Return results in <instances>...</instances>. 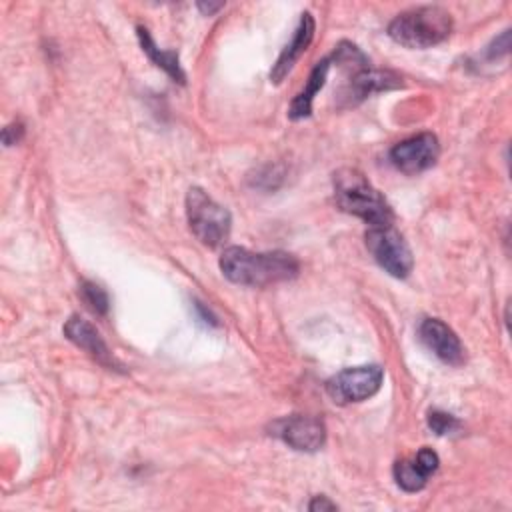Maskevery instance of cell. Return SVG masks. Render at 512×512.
I'll return each mask as SVG.
<instances>
[{
	"label": "cell",
	"mask_w": 512,
	"mask_h": 512,
	"mask_svg": "<svg viewBox=\"0 0 512 512\" xmlns=\"http://www.w3.org/2000/svg\"><path fill=\"white\" fill-rule=\"evenodd\" d=\"M222 274L240 286H268L286 282L298 276L300 262L296 256L274 250V252H252L240 246L224 248L220 256Z\"/></svg>",
	"instance_id": "cell-1"
},
{
	"label": "cell",
	"mask_w": 512,
	"mask_h": 512,
	"mask_svg": "<svg viewBox=\"0 0 512 512\" xmlns=\"http://www.w3.org/2000/svg\"><path fill=\"white\" fill-rule=\"evenodd\" d=\"M336 204L370 226H390L394 220L386 198L356 168H342L334 174Z\"/></svg>",
	"instance_id": "cell-2"
},
{
	"label": "cell",
	"mask_w": 512,
	"mask_h": 512,
	"mask_svg": "<svg viewBox=\"0 0 512 512\" xmlns=\"http://www.w3.org/2000/svg\"><path fill=\"white\" fill-rule=\"evenodd\" d=\"M452 32V16L440 6H418L400 12L388 26V36L406 48H430Z\"/></svg>",
	"instance_id": "cell-3"
},
{
	"label": "cell",
	"mask_w": 512,
	"mask_h": 512,
	"mask_svg": "<svg viewBox=\"0 0 512 512\" xmlns=\"http://www.w3.org/2000/svg\"><path fill=\"white\" fill-rule=\"evenodd\" d=\"M186 218L192 234L210 248L220 246L232 226L230 212L212 200L202 188L194 186L186 194Z\"/></svg>",
	"instance_id": "cell-4"
},
{
	"label": "cell",
	"mask_w": 512,
	"mask_h": 512,
	"mask_svg": "<svg viewBox=\"0 0 512 512\" xmlns=\"http://www.w3.org/2000/svg\"><path fill=\"white\" fill-rule=\"evenodd\" d=\"M366 248L372 258L394 278H406L412 272L414 258L404 236L390 226H370L366 232Z\"/></svg>",
	"instance_id": "cell-5"
},
{
	"label": "cell",
	"mask_w": 512,
	"mask_h": 512,
	"mask_svg": "<svg viewBox=\"0 0 512 512\" xmlns=\"http://www.w3.org/2000/svg\"><path fill=\"white\" fill-rule=\"evenodd\" d=\"M384 380V370L378 364L344 368L326 382V392L336 404L362 402L374 396Z\"/></svg>",
	"instance_id": "cell-6"
},
{
	"label": "cell",
	"mask_w": 512,
	"mask_h": 512,
	"mask_svg": "<svg viewBox=\"0 0 512 512\" xmlns=\"http://www.w3.org/2000/svg\"><path fill=\"white\" fill-rule=\"evenodd\" d=\"M270 434L286 442L290 448L300 452H316L326 442V426L322 420L314 416H286L274 420L270 426Z\"/></svg>",
	"instance_id": "cell-7"
},
{
	"label": "cell",
	"mask_w": 512,
	"mask_h": 512,
	"mask_svg": "<svg viewBox=\"0 0 512 512\" xmlns=\"http://www.w3.org/2000/svg\"><path fill=\"white\" fill-rule=\"evenodd\" d=\"M440 154L438 138L432 132H420L410 136L390 150V162L404 174H418L428 170Z\"/></svg>",
	"instance_id": "cell-8"
},
{
	"label": "cell",
	"mask_w": 512,
	"mask_h": 512,
	"mask_svg": "<svg viewBox=\"0 0 512 512\" xmlns=\"http://www.w3.org/2000/svg\"><path fill=\"white\" fill-rule=\"evenodd\" d=\"M422 344L444 364L460 366L464 364V346L456 332L438 318H424L418 326Z\"/></svg>",
	"instance_id": "cell-9"
},
{
	"label": "cell",
	"mask_w": 512,
	"mask_h": 512,
	"mask_svg": "<svg viewBox=\"0 0 512 512\" xmlns=\"http://www.w3.org/2000/svg\"><path fill=\"white\" fill-rule=\"evenodd\" d=\"M440 458L432 448H420L414 458L398 460L392 468L396 484L404 492H418L426 486L428 478L438 470Z\"/></svg>",
	"instance_id": "cell-10"
},
{
	"label": "cell",
	"mask_w": 512,
	"mask_h": 512,
	"mask_svg": "<svg viewBox=\"0 0 512 512\" xmlns=\"http://www.w3.org/2000/svg\"><path fill=\"white\" fill-rule=\"evenodd\" d=\"M64 334L70 342H74L78 348H82L86 354H90L98 364L106 368H120V364L114 360L112 352L108 350L106 342L98 334V330L80 316H70L64 324Z\"/></svg>",
	"instance_id": "cell-11"
},
{
	"label": "cell",
	"mask_w": 512,
	"mask_h": 512,
	"mask_svg": "<svg viewBox=\"0 0 512 512\" xmlns=\"http://www.w3.org/2000/svg\"><path fill=\"white\" fill-rule=\"evenodd\" d=\"M314 30H316V24H314L312 14L304 12L296 30H294L292 40L284 46V50L280 52L278 60L274 62V66L270 70V82L272 84H280L288 76V72L294 68V64L300 60V56L310 46V42L314 38Z\"/></svg>",
	"instance_id": "cell-12"
},
{
	"label": "cell",
	"mask_w": 512,
	"mask_h": 512,
	"mask_svg": "<svg viewBox=\"0 0 512 512\" xmlns=\"http://www.w3.org/2000/svg\"><path fill=\"white\" fill-rule=\"evenodd\" d=\"M402 86V78L396 76L390 70H374V68H364L354 74H350V82L344 88V96L348 104H356L364 100L366 96L382 90H394Z\"/></svg>",
	"instance_id": "cell-13"
},
{
	"label": "cell",
	"mask_w": 512,
	"mask_h": 512,
	"mask_svg": "<svg viewBox=\"0 0 512 512\" xmlns=\"http://www.w3.org/2000/svg\"><path fill=\"white\" fill-rule=\"evenodd\" d=\"M328 68H330V58H324L320 60L314 70L310 72V78H308V84L306 88L292 100L290 104V110H288V116L292 120H300V118H306L310 116L312 112V100L314 96L320 92V88L324 86L326 82V76H328Z\"/></svg>",
	"instance_id": "cell-14"
},
{
	"label": "cell",
	"mask_w": 512,
	"mask_h": 512,
	"mask_svg": "<svg viewBox=\"0 0 512 512\" xmlns=\"http://www.w3.org/2000/svg\"><path fill=\"white\" fill-rule=\"evenodd\" d=\"M136 34H138L140 46H142V50L148 54V58H150L158 68H162L174 82L184 84V78H186V76H184V72H182V68H180L178 52H176V50H160V48L154 44L150 32H148L144 26H138V28H136Z\"/></svg>",
	"instance_id": "cell-15"
},
{
	"label": "cell",
	"mask_w": 512,
	"mask_h": 512,
	"mask_svg": "<svg viewBox=\"0 0 512 512\" xmlns=\"http://www.w3.org/2000/svg\"><path fill=\"white\" fill-rule=\"evenodd\" d=\"M80 298L86 304V308L92 310L98 316H104L108 312V308H110V300H108L106 290L102 286H98L96 282L84 280L80 284Z\"/></svg>",
	"instance_id": "cell-16"
},
{
	"label": "cell",
	"mask_w": 512,
	"mask_h": 512,
	"mask_svg": "<svg viewBox=\"0 0 512 512\" xmlns=\"http://www.w3.org/2000/svg\"><path fill=\"white\" fill-rule=\"evenodd\" d=\"M428 426L432 432H436L438 436L450 434L454 430L460 428V420L448 412H440V410H432L428 414Z\"/></svg>",
	"instance_id": "cell-17"
},
{
	"label": "cell",
	"mask_w": 512,
	"mask_h": 512,
	"mask_svg": "<svg viewBox=\"0 0 512 512\" xmlns=\"http://www.w3.org/2000/svg\"><path fill=\"white\" fill-rule=\"evenodd\" d=\"M22 134H24V128H22L20 122H18V124H10V126L4 128L2 140H4L6 146H12V144H16V142L22 138Z\"/></svg>",
	"instance_id": "cell-18"
},
{
	"label": "cell",
	"mask_w": 512,
	"mask_h": 512,
	"mask_svg": "<svg viewBox=\"0 0 512 512\" xmlns=\"http://www.w3.org/2000/svg\"><path fill=\"white\" fill-rule=\"evenodd\" d=\"M336 508H338V506H336L334 502H330L328 496H314L312 502L308 504V510H310V512H318V510L324 512V510H336Z\"/></svg>",
	"instance_id": "cell-19"
},
{
	"label": "cell",
	"mask_w": 512,
	"mask_h": 512,
	"mask_svg": "<svg viewBox=\"0 0 512 512\" xmlns=\"http://www.w3.org/2000/svg\"><path fill=\"white\" fill-rule=\"evenodd\" d=\"M222 6H224V4H204V2H200V4H198V8H200L204 14H208V16H210V14H214L216 10H220Z\"/></svg>",
	"instance_id": "cell-20"
}]
</instances>
